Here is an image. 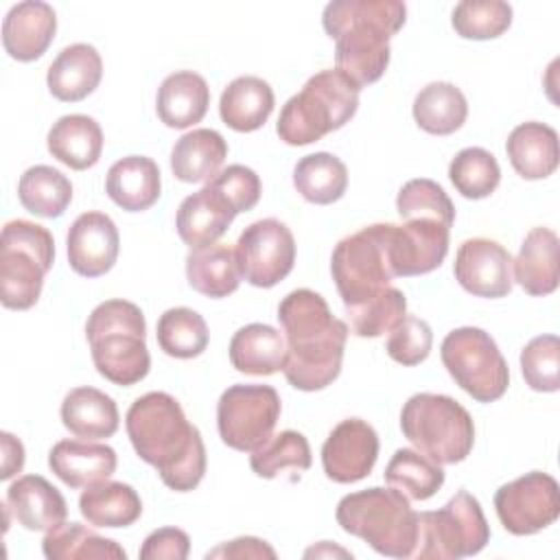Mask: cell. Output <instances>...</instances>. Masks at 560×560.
<instances>
[{
  "label": "cell",
  "mask_w": 560,
  "mask_h": 560,
  "mask_svg": "<svg viewBox=\"0 0 560 560\" xmlns=\"http://www.w3.org/2000/svg\"><path fill=\"white\" fill-rule=\"evenodd\" d=\"M346 315L350 319V332L357 337H381L402 322L407 315V298L400 289L389 284L376 298L346 308Z\"/></svg>",
  "instance_id": "cell-43"
},
{
  "label": "cell",
  "mask_w": 560,
  "mask_h": 560,
  "mask_svg": "<svg viewBox=\"0 0 560 560\" xmlns=\"http://www.w3.org/2000/svg\"><path fill=\"white\" fill-rule=\"evenodd\" d=\"M396 210L400 219H435L446 228L455 221V206L444 188L427 177L409 179L396 195Z\"/></svg>",
  "instance_id": "cell-45"
},
{
  "label": "cell",
  "mask_w": 560,
  "mask_h": 560,
  "mask_svg": "<svg viewBox=\"0 0 560 560\" xmlns=\"http://www.w3.org/2000/svg\"><path fill=\"white\" fill-rule=\"evenodd\" d=\"M116 451L101 442L59 440L48 453L50 470L70 488L107 481L116 470Z\"/></svg>",
  "instance_id": "cell-22"
},
{
  "label": "cell",
  "mask_w": 560,
  "mask_h": 560,
  "mask_svg": "<svg viewBox=\"0 0 560 560\" xmlns=\"http://www.w3.org/2000/svg\"><path fill=\"white\" fill-rule=\"evenodd\" d=\"M295 190L311 203L328 206L343 197L348 188L346 164L326 151L304 155L293 168Z\"/></svg>",
  "instance_id": "cell-38"
},
{
  "label": "cell",
  "mask_w": 560,
  "mask_h": 560,
  "mask_svg": "<svg viewBox=\"0 0 560 560\" xmlns=\"http://www.w3.org/2000/svg\"><path fill=\"white\" fill-rule=\"evenodd\" d=\"M455 280L477 298H505L512 291V256L510 252L483 236L468 238L455 254Z\"/></svg>",
  "instance_id": "cell-17"
},
{
  "label": "cell",
  "mask_w": 560,
  "mask_h": 560,
  "mask_svg": "<svg viewBox=\"0 0 560 560\" xmlns=\"http://www.w3.org/2000/svg\"><path fill=\"white\" fill-rule=\"evenodd\" d=\"M125 429L136 455L160 472L166 488L188 492L199 486L206 475V446L171 394L149 392L136 398Z\"/></svg>",
  "instance_id": "cell-1"
},
{
  "label": "cell",
  "mask_w": 560,
  "mask_h": 560,
  "mask_svg": "<svg viewBox=\"0 0 560 560\" xmlns=\"http://www.w3.org/2000/svg\"><path fill=\"white\" fill-rule=\"evenodd\" d=\"M558 234L549 228H534L512 260L518 287L529 295H549L558 289Z\"/></svg>",
  "instance_id": "cell-26"
},
{
  "label": "cell",
  "mask_w": 560,
  "mask_h": 560,
  "mask_svg": "<svg viewBox=\"0 0 560 560\" xmlns=\"http://www.w3.org/2000/svg\"><path fill=\"white\" fill-rule=\"evenodd\" d=\"M42 551L48 560H125L127 551L81 523H61L46 532Z\"/></svg>",
  "instance_id": "cell-37"
},
{
  "label": "cell",
  "mask_w": 560,
  "mask_h": 560,
  "mask_svg": "<svg viewBox=\"0 0 560 560\" xmlns=\"http://www.w3.org/2000/svg\"><path fill=\"white\" fill-rule=\"evenodd\" d=\"M280 411V394L271 385L238 383L219 398L217 429L223 444L252 453L271 438Z\"/></svg>",
  "instance_id": "cell-12"
},
{
  "label": "cell",
  "mask_w": 560,
  "mask_h": 560,
  "mask_svg": "<svg viewBox=\"0 0 560 560\" xmlns=\"http://www.w3.org/2000/svg\"><path fill=\"white\" fill-rule=\"evenodd\" d=\"M0 442H2V470H0V479H11L24 466V446H22V442L18 438H13L7 431L0 433Z\"/></svg>",
  "instance_id": "cell-51"
},
{
  "label": "cell",
  "mask_w": 560,
  "mask_h": 560,
  "mask_svg": "<svg viewBox=\"0 0 560 560\" xmlns=\"http://www.w3.org/2000/svg\"><path fill=\"white\" fill-rule=\"evenodd\" d=\"M451 24L464 39H494L512 24V7L501 0H464L455 4Z\"/></svg>",
  "instance_id": "cell-44"
},
{
  "label": "cell",
  "mask_w": 560,
  "mask_h": 560,
  "mask_svg": "<svg viewBox=\"0 0 560 560\" xmlns=\"http://www.w3.org/2000/svg\"><path fill=\"white\" fill-rule=\"evenodd\" d=\"M210 184H214L232 201L236 212L252 210L258 203L262 190L256 171L243 164H230L228 168L219 171V175L212 177Z\"/></svg>",
  "instance_id": "cell-48"
},
{
  "label": "cell",
  "mask_w": 560,
  "mask_h": 560,
  "mask_svg": "<svg viewBox=\"0 0 560 560\" xmlns=\"http://www.w3.org/2000/svg\"><path fill=\"white\" fill-rule=\"evenodd\" d=\"M18 199L22 208L35 217L57 219L72 201V184L61 171L48 164H35L22 173Z\"/></svg>",
  "instance_id": "cell-36"
},
{
  "label": "cell",
  "mask_w": 560,
  "mask_h": 560,
  "mask_svg": "<svg viewBox=\"0 0 560 560\" xmlns=\"http://www.w3.org/2000/svg\"><path fill=\"white\" fill-rule=\"evenodd\" d=\"M4 505L28 532H50L66 523L68 505L63 494L42 475H24L7 490Z\"/></svg>",
  "instance_id": "cell-21"
},
{
  "label": "cell",
  "mask_w": 560,
  "mask_h": 560,
  "mask_svg": "<svg viewBox=\"0 0 560 560\" xmlns=\"http://www.w3.org/2000/svg\"><path fill=\"white\" fill-rule=\"evenodd\" d=\"M440 357L451 378L477 402H494L508 392V363L486 330L475 326L451 330L440 346Z\"/></svg>",
  "instance_id": "cell-11"
},
{
  "label": "cell",
  "mask_w": 560,
  "mask_h": 560,
  "mask_svg": "<svg viewBox=\"0 0 560 560\" xmlns=\"http://www.w3.org/2000/svg\"><path fill=\"white\" fill-rule=\"evenodd\" d=\"M416 514L409 499L392 486H372L346 494L335 512L346 534L365 540L387 558H411L418 534Z\"/></svg>",
  "instance_id": "cell-5"
},
{
  "label": "cell",
  "mask_w": 560,
  "mask_h": 560,
  "mask_svg": "<svg viewBox=\"0 0 560 560\" xmlns=\"http://www.w3.org/2000/svg\"><path fill=\"white\" fill-rule=\"evenodd\" d=\"M448 179L462 197L483 199L497 190L501 168L490 151L481 147H466L451 160Z\"/></svg>",
  "instance_id": "cell-41"
},
{
  "label": "cell",
  "mask_w": 560,
  "mask_h": 560,
  "mask_svg": "<svg viewBox=\"0 0 560 560\" xmlns=\"http://www.w3.org/2000/svg\"><path fill=\"white\" fill-rule=\"evenodd\" d=\"M70 269L85 278H98L107 273L120 249V236L116 223L105 212H83L74 219L66 236Z\"/></svg>",
  "instance_id": "cell-18"
},
{
  "label": "cell",
  "mask_w": 560,
  "mask_h": 560,
  "mask_svg": "<svg viewBox=\"0 0 560 560\" xmlns=\"http://www.w3.org/2000/svg\"><path fill=\"white\" fill-rule=\"evenodd\" d=\"M418 534L413 560H457L479 553L490 540V527L479 501L466 492H455L440 510L418 512Z\"/></svg>",
  "instance_id": "cell-9"
},
{
  "label": "cell",
  "mask_w": 560,
  "mask_h": 560,
  "mask_svg": "<svg viewBox=\"0 0 560 560\" xmlns=\"http://www.w3.org/2000/svg\"><path fill=\"white\" fill-rule=\"evenodd\" d=\"M505 151L512 168L523 179H545L558 168V133L545 122L529 120L514 127Z\"/></svg>",
  "instance_id": "cell-27"
},
{
  "label": "cell",
  "mask_w": 560,
  "mask_h": 560,
  "mask_svg": "<svg viewBox=\"0 0 560 560\" xmlns=\"http://www.w3.org/2000/svg\"><path fill=\"white\" fill-rule=\"evenodd\" d=\"M85 337L96 372L109 383L129 387L149 374L147 322L133 302H101L88 317Z\"/></svg>",
  "instance_id": "cell-4"
},
{
  "label": "cell",
  "mask_w": 560,
  "mask_h": 560,
  "mask_svg": "<svg viewBox=\"0 0 560 560\" xmlns=\"http://www.w3.org/2000/svg\"><path fill=\"white\" fill-rule=\"evenodd\" d=\"M228 158V142L214 129H192L171 149V171L179 182L199 184L219 175Z\"/></svg>",
  "instance_id": "cell-32"
},
{
  "label": "cell",
  "mask_w": 560,
  "mask_h": 560,
  "mask_svg": "<svg viewBox=\"0 0 560 560\" xmlns=\"http://www.w3.org/2000/svg\"><path fill=\"white\" fill-rule=\"evenodd\" d=\"M160 168L147 155H127L114 162L105 177V192L127 212L149 210L160 199Z\"/></svg>",
  "instance_id": "cell-24"
},
{
  "label": "cell",
  "mask_w": 560,
  "mask_h": 560,
  "mask_svg": "<svg viewBox=\"0 0 560 560\" xmlns=\"http://www.w3.org/2000/svg\"><path fill=\"white\" fill-rule=\"evenodd\" d=\"M46 144L55 160L74 171H85L101 160L103 131L92 116L68 114L50 127Z\"/></svg>",
  "instance_id": "cell-28"
},
{
  "label": "cell",
  "mask_w": 560,
  "mask_h": 560,
  "mask_svg": "<svg viewBox=\"0 0 560 560\" xmlns=\"http://www.w3.org/2000/svg\"><path fill=\"white\" fill-rule=\"evenodd\" d=\"M385 481L411 501H427L444 486V468L420 451L398 448L385 468Z\"/></svg>",
  "instance_id": "cell-39"
},
{
  "label": "cell",
  "mask_w": 560,
  "mask_h": 560,
  "mask_svg": "<svg viewBox=\"0 0 560 560\" xmlns=\"http://www.w3.org/2000/svg\"><path fill=\"white\" fill-rule=\"evenodd\" d=\"M210 105V88L206 79L192 70L168 74L155 96L158 118L171 129H186L201 122Z\"/></svg>",
  "instance_id": "cell-25"
},
{
  "label": "cell",
  "mask_w": 560,
  "mask_h": 560,
  "mask_svg": "<svg viewBox=\"0 0 560 560\" xmlns=\"http://www.w3.org/2000/svg\"><path fill=\"white\" fill-rule=\"evenodd\" d=\"M190 551V538L184 529L177 527H160L151 532L142 547L140 558L142 560H184Z\"/></svg>",
  "instance_id": "cell-49"
},
{
  "label": "cell",
  "mask_w": 560,
  "mask_h": 560,
  "mask_svg": "<svg viewBox=\"0 0 560 560\" xmlns=\"http://www.w3.org/2000/svg\"><path fill=\"white\" fill-rule=\"evenodd\" d=\"M287 341L284 378L302 392L328 387L341 372L348 324L332 317L326 300L311 289H295L278 304Z\"/></svg>",
  "instance_id": "cell-2"
},
{
  "label": "cell",
  "mask_w": 560,
  "mask_h": 560,
  "mask_svg": "<svg viewBox=\"0 0 560 560\" xmlns=\"http://www.w3.org/2000/svg\"><path fill=\"white\" fill-rule=\"evenodd\" d=\"M103 77V59L90 44L66 46L48 66L46 85L57 101L77 103L90 96Z\"/></svg>",
  "instance_id": "cell-23"
},
{
  "label": "cell",
  "mask_w": 560,
  "mask_h": 560,
  "mask_svg": "<svg viewBox=\"0 0 560 560\" xmlns=\"http://www.w3.org/2000/svg\"><path fill=\"white\" fill-rule=\"evenodd\" d=\"M494 510L510 534L532 536L560 516L558 481L540 470L525 472L497 490Z\"/></svg>",
  "instance_id": "cell-13"
},
{
  "label": "cell",
  "mask_w": 560,
  "mask_h": 560,
  "mask_svg": "<svg viewBox=\"0 0 560 560\" xmlns=\"http://www.w3.org/2000/svg\"><path fill=\"white\" fill-rule=\"evenodd\" d=\"M468 116V103L462 90L448 81L424 85L413 98V120L433 136L455 133Z\"/></svg>",
  "instance_id": "cell-35"
},
{
  "label": "cell",
  "mask_w": 560,
  "mask_h": 560,
  "mask_svg": "<svg viewBox=\"0 0 560 560\" xmlns=\"http://www.w3.org/2000/svg\"><path fill=\"white\" fill-rule=\"evenodd\" d=\"M155 335L164 354L175 359H195L208 348L210 341L206 319L188 306L164 311L158 319Z\"/></svg>",
  "instance_id": "cell-40"
},
{
  "label": "cell",
  "mask_w": 560,
  "mask_h": 560,
  "mask_svg": "<svg viewBox=\"0 0 560 560\" xmlns=\"http://www.w3.org/2000/svg\"><path fill=\"white\" fill-rule=\"evenodd\" d=\"M521 372L534 392H558L560 387V339L556 335L534 337L521 350Z\"/></svg>",
  "instance_id": "cell-46"
},
{
  "label": "cell",
  "mask_w": 560,
  "mask_h": 560,
  "mask_svg": "<svg viewBox=\"0 0 560 560\" xmlns=\"http://www.w3.org/2000/svg\"><path fill=\"white\" fill-rule=\"evenodd\" d=\"M79 512L94 527H129L140 518L142 501L129 483L101 481L81 492Z\"/></svg>",
  "instance_id": "cell-34"
},
{
  "label": "cell",
  "mask_w": 560,
  "mask_h": 560,
  "mask_svg": "<svg viewBox=\"0 0 560 560\" xmlns=\"http://www.w3.org/2000/svg\"><path fill=\"white\" fill-rule=\"evenodd\" d=\"M448 232L435 219L387 223V252L394 276H422L438 269L448 254Z\"/></svg>",
  "instance_id": "cell-15"
},
{
  "label": "cell",
  "mask_w": 560,
  "mask_h": 560,
  "mask_svg": "<svg viewBox=\"0 0 560 560\" xmlns=\"http://www.w3.org/2000/svg\"><path fill=\"white\" fill-rule=\"evenodd\" d=\"M359 107V88L337 68L313 74L280 109L276 133L291 147H304L341 129Z\"/></svg>",
  "instance_id": "cell-6"
},
{
  "label": "cell",
  "mask_w": 560,
  "mask_h": 560,
  "mask_svg": "<svg viewBox=\"0 0 560 560\" xmlns=\"http://www.w3.org/2000/svg\"><path fill=\"white\" fill-rule=\"evenodd\" d=\"M236 214L238 212L232 201L214 184L208 182L201 190L188 195L179 203L175 228L179 238L190 249H197L221 238Z\"/></svg>",
  "instance_id": "cell-19"
},
{
  "label": "cell",
  "mask_w": 560,
  "mask_h": 560,
  "mask_svg": "<svg viewBox=\"0 0 560 560\" xmlns=\"http://www.w3.org/2000/svg\"><path fill=\"white\" fill-rule=\"evenodd\" d=\"M431 346H433L431 326L416 315H405L402 322L389 332L385 350L396 363L411 368L422 363L429 357Z\"/></svg>",
  "instance_id": "cell-47"
},
{
  "label": "cell",
  "mask_w": 560,
  "mask_h": 560,
  "mask_svg": "<svg viewBox=\"0 0 560 560\" xmlns=\"http://www.w3.org/2000/svg\"><path fill=\"white\" fill-rule=\"evenodd\" d=\"M378 457V435L361 418L341 420L322 446V466L335 483H354L365 479Z\"/></svg>",
  "instance_id": "cell-16"
},
{
  "label": "cell",
  "mask_w": 560,
  "mask_h": 560,
  "mask_svg": "<svg viewBox=\"0 0 560 560\" xmlns=\"http://www.w3.org/2000/svg\"><path fill=\"white\" fill-rule=\"evenodd\" d=\"M206 558L208 560L210 558H223V560H228V558H238V560H243V558H276V549L256 536H241V538L221 542L219 547L210 549L206 553Z\"/></svg>",
  "instance_id": "cell-50"
},
{
  "label": "cell",
  "mask_w": 560,
  "mask_h": 560,
  "mask_svg": "<svg viewBox=\"0 0 560 560\" xmlns=\"http://www.w3.org/2000/svg\"><path fill=\"white\" fill-rule=\"evenodd\" d=\"M188 284L206 298H228L241 284L236 252L228 245H206L190 249L186 256Z\"/></svg>",
  "instance_id": "cell-33"
},
{
  "label": "cell",
  "mask_w": 560,
  "mask_h": 560,
  "mask_svg": "<svg viewBox=\"0 0 560 560\" xmlns=\"http://www.w3.org/2000/svg\"><path fill=\"white\" fill-rule=\"evenodd\" d=\"M241 276L260 289L276 287L284 280L295 262V238L278 219L249 223L236 241Z\"/></svg>",
  "instance_id": "cell-14"
},
{
  "label": "cell",
  "mask_w": 560,
  "mask_h": 560,
  "mask_svg": "<svg viewBox=\"0 0 560 560\" xmlns=\"http://www.w3.org/2000/svg\"><path fill=\"white\" fill-rule=\"evenodd\" d=\"M273 90L271 85L254 74L236 77L221 94L219 114L221 120L241 133L260 129L273 112Z\"/></svg>",
  "instance_id": "cell-31"
},
{
  "label": "cell",
  "mask_w": 560,
  "mask_h": 560,
  "mask_svg": "<svg viewBox=\"0 0 560 560\" xmlns=\"http://www.w3.org/2000/svg\"><path fill=\"white\" fill-rule=\"evenodd\" d=\"M55 260L52 234L33 221H7L0 236V302L11 311L37 304Z\"/></svg>",
  "instance_id": "cell-8"
},
{
  "label": "cell",
  "mask_w": 560,
  "mask_h": 560,
  "mask_svg": "<svg viewBox=\"0 0 560 560\" xmlns=\"http://www.w3.org/2000/svg\"><path fill=\"white\" fill-rule=\"evenodd\" d=\"M311 462H313V457H311L308 440L300 431H293V429L271 435L262 446H258L249 455L252 470L262 479H273L284 468L308 470Z\"/></svg>",
  "instance_id": "cell-42"
},
{
  "label": "cell",
  "mask_w": 560,
  "mask_h": 560,
  "mask_svg": "<svg viewBox=\"0 0 560 560\" xmlns=\"http://www.w3.org/2000/svg\"><path fill=\"white\" fill-rule=\"evenodd\" d=\"M330 273L343 308L376 298L396 278L387 252V223H372L341 238L330 256Z\"/></svg>",
  "instance_id": "cell-10"
},
{
  "label": "cell",
  "mask_w": 560,
  "mask_h": 560,
  "mask_svg": "<svg viewBox=\"0 0 560 560\" xmlns=\"http://www.w3.org/2000/svg\"><path fill=\"white\" fill-rule=\"evenodd\" d=\"M407 7L398 0H332L322 24L335 39V63L359 90L378 81L389 66V39L402 28Z\"/></svg>",
  "instance_id": "cell-3"
},
{
  "label": "cell",
  "mask_w": 560,
  "mask_h": 560,
  "mask_svg": "<svg viewBox=\"0 0 560 560\" xmlns=\"http://www.w3.org/2000/svg\"><path fill=\"white\" fill-rule=\"evenodd\" d=\"M57 31V15L48 2L24 0L9 9L2 22V46L15 61L39 59Z\"/></svg>",
  "instance_id": "cell-20"
},
{
  "label": "cell",
  "mask_w": 560,
  "mask_h": 560,
  "mask_svg": "<svg viewBox=\"0 0 560 560\" xmlns=\"http://www.w3.org/2000/svg\"><path fill=\"white\" fill-rule=\"evenodd\" d=\"M63 427L83 440L112 438L118 431V407L112 396L96 387H74L61 402Z\"/></svg>",
  "instance_id": "cell-29"
},
{
  "label": "cell",
  "mask_w": 560,
  "mask_h": 560,
  "mask_svg": "<svg viewBox=\"0 0 560 560\" xmlns=\"http://www.w3.org/2000/svg\"><path fill=\"white\" fill-rule=\"evenodd\" d=\"M402 435L438 464L464 462L475 444L470 413L451 396L420 392L400 411Z\"/></svg>",
  "instance_id": "cell-7"
},
{
  "label": "cell",
  "mask_w": 560,
  "mask_h": 560,
  "mask_svg": "<svg viewBox=\"0 0 560 560\" xmlns=\"http://www.w3.org/2000/svg\"><path fill=\"white\" fill-rule=\"evenodd\" d=\"M287 341L269 324H247L230 341V363L252 376H269L284 368Z\"/></svg>",
  "instance_id": "cell-30"
}]
</instances>
